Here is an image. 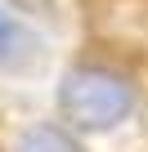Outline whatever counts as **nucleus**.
<instances>
[{
  "instance_id": "f257e3e1",
  "label": "nucleus",
  "mask_w": 148,
  "mask_h": 152,
  "mask_svg": "<svg viewBox=\"0 0 148 152\" xmlns=\"http://www.w3.org/2000/svg\"><path fill=\"white\" fill-rule=\"evenodd\" d=\"M58 112L67 125H77L85 134L117 130L135 112V85L112 67L81 63V67L63 72V81H58Z\"/></svg>"
},
{
  "instance_id": "f03ea898",
  "label": "nucleus",
  "mask_w": 148,
  "mask_h": 152,
  "mask_svg": "<svg viewBox=\"0 0 148 152\" xmlns=\"http://www.w3.org/2000/svg\"><path fill=\"white\" fill-rule=\"evenodd\" d=\"M14 152H81V143L72 139L67 130H58V125H27L18 139H14Z\"/></svg>"
},
{
  "instance_id": "7ed1b4c3",
  "label": "nucleus",
  "mask_w": 148,
  "mask_h": 152,
  "mask_svg": "<svg viewBox=\"0 0 148 152\" xmlns=\"http://www.w3.org/2000/svg\"><path fill=\"white\" fill-rule=\"evenodd\" d=\"M36 40H32V31L5 9V5H0V67H18L23 63V54L32 49Z\"/></svg>"
},
{
  "instance_id": "20e7f679",
  "label": "nucleus",
  "mask_w": 148,
  "mask_h": 152,
  "mask_svg": "<svg viewBox=\"0 0 148 152\" xmlns=\"http://www.w3.org/2000/svg\"><path fill=\"white\" fill-rule=\"evenodd\" d=\"M27 5H36V0H27Z\"/></svg>"
}]
</instances>
